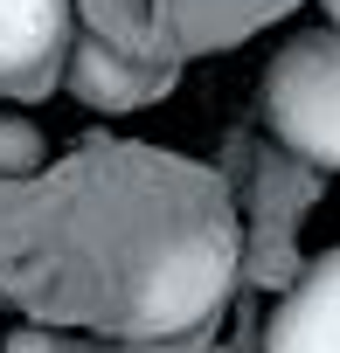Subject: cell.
<instances>
[{"label":"cell","instance_id":"cell-5","mask_svg":"<svg viewBox=\"0 0 340 353\" xmlns=\"http://www.w3.org/2000/svg\"><path fill=\"white\" fill-rule=\"evenodd\" d=\"M35 159H42V145L28 125H0V173H28Z\"/></svg>","mask_w":340,"mask_h":353},{"label":"cell","instance_id":"cell-4","mask_svg":"<svg viewBox=\"0 0 340 353\" xmlns=\"http://www.w3.org/2000/svg\"><path fill=\"white\" fill-rule=\"evenodd\" d=\"M70 35V0H0V77L42 70Z\"/></svg>","mask_w":340,"mask_h":353},{"label":"cell","instance_id":"cell-3","mask_svg":"<svg viewBox=\"0 0 340 353\" xmlns=\"http://www.w3.org/2000/svg\"><path fill=\"white\" fill-rule=\"evenodd\" d=\"M264 353H340V250L305 263L264 325Z\"/></svg>","mask_w":340,"mask_h":353},{"label":"cell","instance_id":"cell-1","mask_svg":"<svg viewBox=\"0 0 340 353\" xmlns=\"http://www.w3.org/2000/svg\"><path fill=\"white\" fill-rule=\"evenodd\" d=\"M264 111H271V132L299 159L340 173V28L333 35H305V42H292L271 63Z\"/></svg>","mask_w":340,"mask_h":353},{"label":"cell","instance_id":"cell-2","mask_svg":"<svg viewBox=\"0 0 340 353\" xmlns=\"http://www.w3.org/2000/svg\"><path fill=\"white\" fill-rule=\"evenodd\" d=\"M229 270H236V243L223 229H202V236L174 243L139 291V332H181V325L209 319L229 291Z\"/></svg>","mask_w":340,"mask_h":353},{"label":"cell","instance_id":"cell-6","mask_svg":"<svg viewBox=\"0 0 340 353\" xmlns=\"http://www.w3.org/2000/svg\"><path fill=\"white\" fill-rule=\"evenodd\" d=\"M326 14H333V21H340V0H326Z\"/></svg>","mask_w":340,"mask_h":353}]
</instances>
